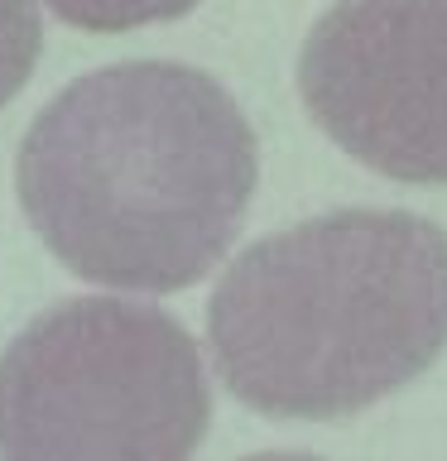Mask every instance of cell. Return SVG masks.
Listing matches in <instances>:
<instances>
[{
    "instance_id": "obj_1",
    "label": "cell",
    "mask_w": 447,
    "mask_h": 461,
    "mask_svg": "<svg viewBox=\"0 0 447 461\" xmlns=\"http://www.w3.org/2000/svg\"><path fill=\"white\" fill-rule=\"evenodd\" d=\"M260 178L255 130L216 77L115 63L63 86L14 164L24 216L72 274L135 294L197 284Z\"/></svg>"
},
{
    "instance_id": "obj_2",
    "label": "cell",
    "mask_w": 447,
    "mask_h": 461,
    "mask_svg": "<svg viewBox=\"0 0 447 461\" xmlns=\"http://www.w3.org/2000/svg\"><path fill=\"white\" fill-rule=\"evenodd\" d=\"M222 384L269 418H351L447 346V230L342 207L255 240L207 303Z\"/></svg>"
},
{
    "instance_id": "obj_3",
    "label": "cell",
    "mask_w": 447,
    "mask_h": 461,
    "mask_svg": "<svg viewBox=\"0 0 447 461\" xmlns=\"http://www.w3.org/2000/svg\"><path fill=\"white\" fill-rule=\"evenodd\" d=\"M212 418L197 341L125 298H68L0 356V461H193Z\"/></svg>"
},
{
    "instance_id": "obj_4",
    "label": "cell",
    "mask_w": 447,
    "mask_h": 461,
    "mask_svg": "<svg viewBox=\"0 0 447 461\" xmlns=\"http://www.w3.org/2000/svg\"><path fill=\"white\" fill-rule=\"evenodd\" d=\"M323 135L395 183H447V0H337L298 53Z\"/></svg>"
},
{
    "instance_id": "obj_5",
    "label": "cell",
    "mask_w": 447,
    "mask_h": 461,
    "mask_svg": "<svg viewBox=\"0 0 447 461\" xmlns=\"http://www.w3.org/2000/svg\"><path fill=\"white\" fill-rule=\"evenodd\" d=\"M197 0H49V10L87 34H125L144 24H169L187 14Z\"/></svg>"
},
{
    "instance_id": "obj_6",
    "label": "cell",
    "mask_w": 447,
    "mask_h": 461,
    "mask_svg": "<svg viewBox=\"0 0 447 461\" xmlns=\"http://www.w3.org/2000/svg\"><path fill=\"white\" fill-rule=\"evenodd\" d=\"M43 53V24L34 0H0V106H10L34 77Z\"/></svg>"
},
{
    "instance_id": "obj_7",
    "label": "cell",
    "mask_w": 447,
    "mask_h": 461,
    "mask_svg": "<svg viewBox=\"0 0 447 461\" xmlns=\"http://www.w3.org/2000/svg\"><path fill=\"white\" fill-rule=\"evenodd\" d=\"M245 461H323V456H308V452H260V456H245Z\"/></svg>"
}]
</instances>
